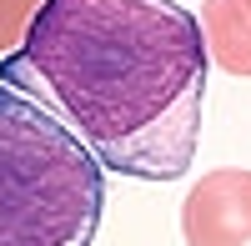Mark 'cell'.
I'll return each instance as SVG.
<instances>
[{
    "mask_svg": "<svg viewBox=\"0 0 251 246\" xmlns=\"http://www.w3.org/2000/svg\"><path fill=\"white\" fill-rule=\"evenodd\" d=\"M206 66L181 0H46L0 80L40 100L100 171L176 181L201 141Z\"/></svg>",
    "mask_w": 251,
    "mask_h": 246,
    "instance_id": "1",
    "label": "cell"
},
{
    "mask_svg": "<svg viewBox=\"0 0 251 246\" xmlns=\"http://www.w3.org/2000/svg\"><path fill=\"white\" fill-rule=\"evenodd\" d=\"M186 246H251V171L221 166L201 176L181 201Z\"/></svg>",
    "mask_w": 251,
    "mask_h": 246,
    "instance_id": "3",
    "label": "cell"
},
{
    "mask_svg": "<svg viewBox=\"0 0 251 246\" xmlns=\"http://www.w3.org/2000/svg\"><path fill=\"white\" fill-rule=\"evenodd\" d=\"M196 20H201L206 60L221 66V75L251 80V10L241 0H206Z\"/></svg>",
    "mask_w": 251,
    "mask_h": 246,
    "instance_id": "4",
    "label": "cell"
},
{
    "mask_svg": "<svg viewBox=\"0 0 251 246\" xmlns=\"http://www.w3.org/2000/svg\"><path fill=\"white\" fill-rule=\"evenodd\" d=\"M40 5H46V0H0V55L25 40V30H30Z\"/></svg>",
    "mask_w": 251,
    "mask_h": 246,
    "instance_id": "5",
    "label": "cell"
},
{
    "mask_svg": "<svg viewBox=\"0 0 251 246\" xmlns=\"http://www.w3.org/2000/svg\"><path fill=\"white\" fill-rule=\"evenodd\" d=\"M241 5H246V10H251V0H241Z\"/></svg>",
    "mask_w": 251,
    "mask_h": 246,
    "instance_id": "6",
    "label": "cell"
},
{
    "mask_svg": "<svg viewBox=\"0 0 251 246\" xmlns=\"http://www.w3.org/2000/svg\"><path fill=\"white\" fill-rule=\"evenodd\" d=\"M106 216L100 161L0 80V246H91Z\"/></svg>",
    "mask_w": 251,
    "mask_h": 246,
    "instance_id": "2",
    "label": "cell"
}]
</instances>
